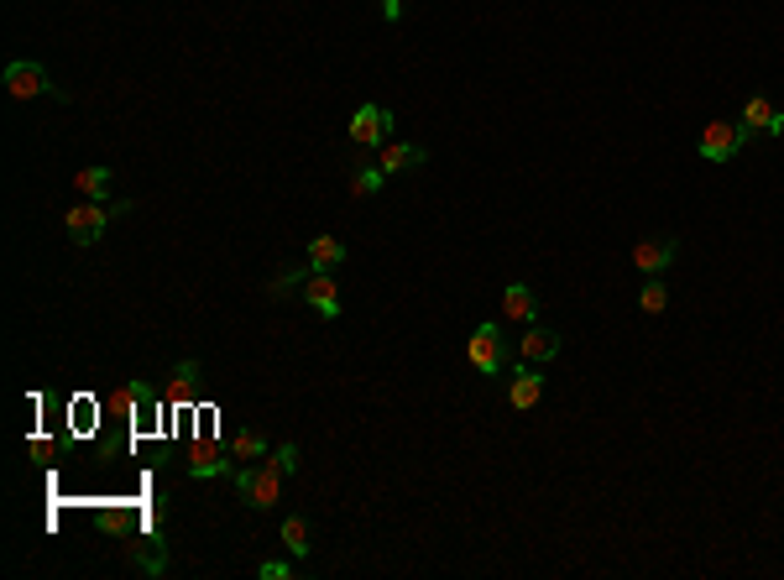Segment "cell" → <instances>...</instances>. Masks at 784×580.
Listing matches in <instances>:
<instances>
[{"instance_id": "8", "label": "cell", "mask_w": 784, "mask_h": 580, "mask_svg": "<svg viewBox=\"0 0 784 580\" xmlns=\"http://www.w3.org/2000/svg\"><path fill=\"white\" fill-rule=\"evenodd\" d=\"M675 257H680V241H675V236H664V241H638V246H633V267L649 272V277H659Z\"/></svg>"}, {"instance_id": "11", "label": "cell", "mask_w": 784, "mask_h": 580, "mask_svg": "<svg viewBox=\"0 0 784 580\" xmlns=\"http://www.w3.org/2000/svg\"><path fill=\"white\" fill-rule=\"evenodd\" d=\"M429 152L419 142H382V157H377V168L382 173H413V168H424Z\"/></svg>"}, {"instance_id": "16", "label": "cell", "mask_w": 784, "mask_h": 580, "mask_svg": "<svg viewBox=\"0 0 784 580\" xmlns=\"http://www.w3.org/2000/svg\"><path fill=\"white\" fill-rule=\"evenodd\" d=\"M304 251H309V262H304L309 272H335L345 262V241L340 236H314Z\"/></svg>"}, {"instance_id": "21", "label": "cell", "mask_w": 784, "mask_h": 580, "mask_svg": "<svg viewBox=\"0 0 784 580\" xmlns=\"http://www.w3.org/2000/svg\"><path fill=\"white\" fill-rule=\"evenodd\" d=\"M382 183H387V173L377 168V162H356V173H351V194H382Z\"/></svg>"}, {"instance_id": "13", "label": "cell", "mask_w": 784, "mask_h": 580, "mask_svg": "<svg viewBox=\"0 0 784 580\" xmlns=\"http://www.w3.org/2000/svg\"><path fill=\"white\" fill-rule=\"evenodd\" d=\"M110 408H115V419H136L142 408H157V387H147V382H126V387H115Z\"/></svg>"}, {"instance_id": "23", "label": "cell", "mask_w": 784, "mask_h": 580, "mask_svg": "<svg viewBox=\"0 0 784 580\" xmlns=\"http://www.w3.org/2000/svg\"><path fill=\"white\" fill-rule=\"evenodd\" d=\"M664 304H670V288H664L659 277H649V283L638 288V309L643 314H664Z\"/></svg>"}, {"instance_id": "17", "label": "cell", "mask_w": 784, "mask_h": 580, "mask_svg": "<svg viewBox=\"0 0 784 580\" xmlns=\"http://www.w3.org/2000/svg\"><path fill=\"white\" fill-rule=\"evenodd\" d=\"M194 377H199V361H178L173 382H168V403H173V408H194V403H199V398H194Z\"/></svg>"}, {"instance_id": "1", "label": "cell", "mask_w": 784, "mask_h": 580, "mask_svg": "<svg viewBox=\"0 0 784 580\" xmlns=\"http://www.w3.org/2000/svg\"><path fill=\"white\" fill-rule=\"evenodd\" d=\"M230 486H236V497L246 507H257V513L283 502V471L272 466V460H262V466H236L230 471Z\"/></svg>"}, {"instance_id": "4", "label": "cell", "mask_w": 784, "mask_h": 580, "mask_svg": "<svg viewBox=\"0 0 784 580\" xmlns=\"http://www.w3.org/2000/svg\"><path fill=\"white\" fill-rule=\"evenodd\" d=\"M392 136V110L382 105H356L351 110V142L356 147H382Z\"/></svg>"}, {"instance_id": "3", "label": "cell", "mask_w": 784, "mask_h": 580, "mask_svg": "<svg viewBox=\"0 0 784 580\" xmlns=\"http://www.w3.org/2000/svg\"><path fill=\"white\" fill-rule=\"evenodd\" d=\"M466 361L481 371V377H497V371L507 366V340H502V324H476L471 340H466Z\"/></svg>"}, {"instance_id": "25", "label": "cell", "mask_w": 784, "mask_h": 580, "mask_svg": "<svg viewBox=\"0 0 784 580\" xmlns=\"http://www.w3.org/2000/svg\"><path fill=\"white\" fill-rule=\"evenodd\" d=\"M257 575H262V580H288V575H293V565H288V560H262V565H257Z\"/></svg>"}, {"instance_id": "22", "label": "cell", "mask_w": 784, "mask_h": 580, "mask_svg": "<svg viewBox=\"0 0 784 580\" xmlns=\"http://www.w3.org/2000/svg\"><path fill=\"white\" fill-rule=\"evenodd\" d=\"M230 455H236V460H262L267 455V439L257 429H241L236 439H230Z\"/></svg>"}, {"instance_id": "5", "label": "cell", "mask_w": 784, "mask_h": 580, "mask_svg": "<svg viewBox=\"0 0 784 580\" xmlns=\"http://www.w3.org/2000/svg\"><path fill=\"white\" fill-rule=\"evenodd\" d=\"M6 95H11V100H37V95H58V89L48 84V68L21 58V63L6 68Z\"/></svg>"}, {"instance_id": "6", "label": "cell", "mask_w": 784, "mask_h": 580, "mask_svg": "<svg viewBox=\"0 0 784 580\" xmlns=\"http://www.w3.org/2000/svg\"><path fill=\"white\" fill-rule=\"evenodd\" d=\"M696 147H701L706 162H732L737 147H743V136H737L732 121H711V126H701V142Z\"/></svg>"}, {"instance_id": "18", "label": "cell", "mask_w": 784, "mask_h": 580, "mask_svg": "<svg viewBox=\"0 0 784 580\" xmlns=\"http://www.w3.org/2000/svg\"><path fill=\"white\" fill-rule=\"evenodd\" d=\"M74 189H79L84 199L105 204V199H110V168H74Z\"/></svg>"}, {"instance_id": "19", "label": "cell", "mask_w": 784, "mask_h": 580, "mask_svg": "<svg viewBox=\"0 0 784 580\" xmlns=\"http://www.w3.org/2000/svg\"><path fill=\"white\" fill-rule=\"evenodd\" d=\"M283 549L293 554V560H309V549H314V544H309V523L298 518V513L283 518Z\"/></svg>"}, {"instance_id": "15", "label": "cell", "mask_w": 784, "mask_h": 580, "mask_svg": "<svg viewBox=\"0 0 784 580\" xmlns=\"http://www.w3.org/2000/svg\"><path fill=\"white\" fill-rule=\"evenodd\" d=\"M774 115H779V105H774L769 95H753V100L743 105V126H737V136H743V142H753V136H769Z\"/></svg>"}, {"instance_id": "10", "label": "cell", "mask_w": 784, "mask_h": 580, "mask_svg": "<svg viewBox=\"0 0 784 580\" xmlns=\"http://www.w3.org/2000/svg\"><path fill=\"white\" fill-rule=\"evenodd\" d=\"M560 345H565V340H560L555 330H544V324H528V335L518 340V356H523L528 366H539V361H555Z\"/></svg>"}, {"instance_id": "20", "label": "cell", "mask_w": 784, "mask_h": 580, "mask_svg": "<svg viewBox=\"0 0 784 580\" xmlns=\"http://www.w3.org/2000/svg\"><path fill=\"white\" fill-rule=\"evenodd\" d=\"M131 565L142 575H168V554H163V544L152 549V539H142V544H131Z\"/></svg>"}, {"instance_id": "24", "label": "cell", "mask_w": 784, "mask_h": 580, "mask_svg": "<svg viewBox=\"0 0 784 580\" xmlns=\"http://www.w3.org/2000/svg\"><path fill=\"white\" fill-rule=\"evenodd\" d=\"M267 460H272V466H278L283 476H293V471H298V445H293V439H288V445H278V450H267Z\"/></svg>"}, {"instance_id": "14", "label": "cell", "mask_w": 784, "mask_h": 580, "mask_svg": "<svg viewBox=\"0 0 784 580\" xmlns=\"http://www.w3.org/2000/svg\"><path fill=\"white\" fill-rule=\"evenodd\" d=\"M230 471H236V466L225 460V450L210 445V439H199V445H194V460H189V476H194V481H215V476H230Z\"/></svg>"}, {"instance_id": "2", "label": "cell", "mask_w": 784, "mask_h": 580, "mask_svg": "<svg viewBox=\"0 0 784 580\" xmlns=\"http://www.w3.org/2000/svg\"><path fill=\"white\" fill-rule=\"evenodd\" d=\"M126 210H131L126 199H121V204H95V199H84L79 210H68V215H63V230H68V236H74L79 246H95V241L105 236L110 215H126Z\"/></svg>"}, {"instance_id": "9", "label": "cell", "mask_w": 784, "mask_h": 580, "mask_svg": "<svg viewBox=\"0 0 784 580\" xmlns=\"http://www.w3.org/2000/svg\"><path fill=\"white\" fill-rule=\"evenodd\" d=\"M304 298H309V309H314V314L340 319V288H335V277H330V272H309V277H304Z\"/></svg>"}, {"instance_id": "26", "label": "cell", "mask_w": 784, "mask_h": 580, "mask_svg": "<svg viewBox=\"0 0 784 580\" xmlns=\"http://www.w3.org/2000/svg\"><path fill=\"white\" fill-rule=\"evenodd\" d=\"M377 6H382L387 21H398V16H403V0H377Z\"/></svg>"}, {"instance_id": "12", "label": "cell", "mask_w": 784, "mask_h": 580, "mask_svg": "<svg viewBox=\"0 0 784 580\" xmlns=\"http://www.w3.org/2000/svg\"><path fill=\"white\" fill-rule=\"evenodd\" d=\"M539 398H544V377L523 361V366L513 371V382H507V403L528 413V408H539Z\"/></svg>"}, {"instance_id": "7", "label": "cell", "mask_w": 784, "mask_h": 580, "mask_svg": "<svg viewBox=\"0 0 784 580\" xmlns=\"http://www.w3.org/2000/svg\"><path fill=\"white\" fill-rule=\"evenodd\" d=\"M502 319H507V324H523V330H528V324L539 319V293L528 288V283H507V288H502Z\"/></svg>"}]
</instances>
